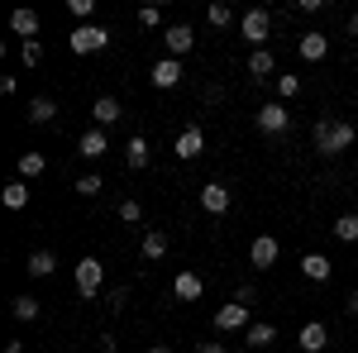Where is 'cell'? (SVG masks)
<instances>
[{
    "mask_svg": "<svg viewBox=\"0 0 358 353\" xmlns=\"http://www.w3.org/2000/svg\"><path fill=\"white\" fill-rule=\"evenodd\" d=\"M354 124L349 120H320L315 124V153H325V158H334V153H344V148H354Z\"/></svg>",
    "mask_w": 358,
    "mask_h": 353,
    "instance_id": "obj_1",
    "label": "cell"
},
{
    "mask_svg": "<svg viewBox=\"0 0 358 353\" xmlns=\"http://www.w3.org/2000/svg\"><path fill=\"white\" fill-rule=\"evenodd\" d=\"M67 48L72 53H101V48H110V29L106 24H77L72 34H67Z\"/></svg>",
    "mask_w": 358,
    "mask_h": 353,
    "instance_id": "obj_2",
    "label": "cell"
},
{
    "mask_svg": "<svg viewBox=\"0 0 358 353\" xmlns=\"http://www.w3.org/2000/svg\"><path fill=\"white\" fill-rule=\"evenodd\" d=\"M101 287H106V263L96 253H86L82 263H77V291L91 301V296H101Z\"/></svg>",
    "mask_w": 358,
    "mask_h": 353,
    "instance_id": "obj_3",
    "label": "cell"
},
{
    "mask_svg": "<svg viewBox=\"0 0 358 353\" xmlns=\"http://www.w3.org/2000/svg\"><path fill=\"white\" fill-rule=\"evenodd\" d=\"M253 124H258V134L277 138V134H287L292 115H287V106H282V101H263V106H258V115H253Z\"/></svg>",
    "mask_w": 358,
    "mask_h": 353,
    "instance_id": "obj_4",
    "label": "cell"
},
{
    "mask_svg": "<svg viewBox=\"0 0 358 353\" xmlns=\"http://www.w3.org/2000/svg\"><path fill=\"white\" fill-rule=\"evenodd\" d=\"M163 48H167V57H177V62H182V57L196 48V29L192 24H167L163 29Z\"/></svg>",
    "mask_w": 358,
    "mask_h": 353,
    "instance_id": "obj_5",
    "label": "cell"
},
{
    "mask_svg": "<svg viewBox=\"0 0 358 353\" xmlns=\"http://www.w3.org/2000/svg\"><path fill=\"white\" fill-rule=\"evenodd\" d=\"M239 34H244L253 48H263L268 34H273V15H268V10H248L244 20H239Z\"/></svg>",
    "mask_w": 358,
    "mask_h": 353,
    "instance_id": "obj_6",
    "label": "cell"
},
{
    "mask_svg": "<svg viewBox=\"0 0 358 353\" xmlns=\"http://www.w3.org/2000/svg\"><path fill=\"white\" fill-rule=\"evenodd\" d=\"M172 148H177V158H182V163L201 158V153H206V129H201V124H182V134L172 138Z\"/></svg>",
    "mask_w": 358,
    "mask_h": 353,
    "instance_id": "obj_7",
    "label": "cell"
},
{
    "mask_svg": "<svg viewBox=\"0 0 358 353\" xmlns=\"http://www.w3.org/2000/svg\"><path fill=\"white\" fill-rule=\"evenodd\" d=\"M277 258H282V244H277L273 234H258L253 244H248V263L258 272H268V268H277Z\"/></svg>",
    "mask_w": 358,
    "mask_h": 353,
    "instance_id": "obj_8",
    "label": "cell"
},
{
    "mask_svg": "<svg viewBox=\"0 0 358 353\" xmlns=\"http://www.w3.org/2000/svg\"><path fill=\"white\" fill-rule=\"evenodd\" d=\"M248 325H253V315H248V305H239V301L215 310V329H220V334H244Z\"/></svg>",
    "mask_w": 358,
    "mask_h": 353,
    "instance_id": "obj_9",
    "label": "cell"
},
{
    "mask_svg": "<svg viewBox=\"0 0 358 353\" xmlns=\"http://www.w3.org/2000/svg\"><path fill=\"white\" fill-rule=\"evenodd\" d=\"M172 296H177V301H201V296H206V277L192 272V268H182L177 277H172Z\"/></svg>",
    "mask_w": 358,
    "mask_h": 353,
    "instance_id": "obj_10",
    "label": "cell"
},
{
    "mask_svg": "<svg viewBox=\"0 0 358 353\" xmlns=\"http://www.w3.org/2000/svg\"><path fill=\"white\" fill-rule=\"evenodd\" d=\"M148 82L158 86V91L182 86V62H177V57H158V62H153V72H148Z\"/></svg>",
    "mask_w": 358,
    "mask_h": 353,
    "instance_id": "obj_11",
    "label": "cell"
},
{
    "mask_svg": "<svg viewBox=\"0 0 358 353\" xmlns=\"http://www.w3.org/2000/svg\"><path fill=\"white\" fill-rule=\"evenodd\" d=\"M229 201H234V196H229L224 182H206V187H201V210H206V215H224Z\"/></svg>",
    "mask_w": 358,
    "mask_h": 353,
    "instance_id": "obj_12",
    "label": "cell"
},
{
    "mask_svg": "<svg viewBox=\"0 0 358 353\" xmlns=\"http://www.w3.org/2000/svg\"><path fill=\"white\" fill-rule=\"evenodd\" d=\"M91 120H96V129H110V124H120V120H124V106H120L115 96H96Z\"/></svg>",
    "mask_w": 358,
    "mask_h": 353,
    "instance_id": "obj_13",
    "label": "cell"
},
{
    "mask_svg": "<svg viewBox=\"0 0 358 353\" xmlns=\"http://www.w3.org/2000/svg\"><path fill=\"white\" fill-rule=\"evenodd\" d=\"M296 344H301V353H325L330 349V329L320 325V320H310V325H301Z\"/></svg>",
    "mask_w": 358,
    "mask_h": 353,
    "instance_id": "obj_14",
    "label": "cell"
},
{
    "mask_svg": "<svg viewBox=\"0 0 358 353\" xmlns=\"http://www.w3.org/2000/svg\"><path fill=\"white\" fill-rule=\"evenodd\" d=\"M296 53H301L306 62H320V57L330 53V38H325L320 29H306L301 38H296Z\"/></svg>",
    "mask_w": 358,
    "mask_h": 353,
    "instance_id": "obj_15",
    "label": "cell"
},
{
    "mask_svg": "<svg viewBox=\"0 0 358 353\" xmlns=\"http://www.w3.org/2000/svg\"><path fill=\"white\" fill-rule=\"evenodd\" d=\"M77 153H82L86 163H96V158H106V153H110V143H106V129H86V134L77 138Z\"/></svg>",
    "mask_w": 358,
    "mask_h": 353,
    "instance_id": "obj_16",
    "label": "cell"
},
{
    "mask_svg": "<svg viewBox=\"0 0 358 353\" xmlns=\"http://www.w3.org/2000/svg\"><path fill=\"white\" fill-rule=\"evenodd\" d=\"M138 258H143V263H158V258H167V234H163V229H143Z\"/></svg>",
    "mask_w": 358,
    "mask_h": 353,
    "instance_id": "obj_17",
    "label": "cell"
},
{
    "mask_svg": "<svg viewBox=\"0 0 358 353\" xmlns=\"http://www.w3.org/2000/svg\"><path fill=\"white\" fill-rule=\"evenodd\" d=\"M330 272H334V263L325 258V253H306L301 258V277L306 282H330Z\"/></svg>",
    "mask_w": 358,
    "mask_h": 353,
    "instance_id": "obj_18",
    "label": "cell"
},
{
    "mask_svg": "<svg viewBox=\"0 0 358 353\" xmlns=\"http://www.w3.org/2000/svg\"><path fill=\"white\" fill-rule=\"evenodd\" d=\"M10 29H15V38L34 43V38H38V15H34V10H15V15H10Z\"/></svg>",
    "mask_w": 358,
    "mask_h": 353,
    "instance_id": "obj_19",
    "label": "cell"
},
{
    "mask_svg": "<svg viewBox=\"0 0 358 353\" xmlns=\"http://www.w3.org/2000/svg\"><path fill=\"white\" fill-rule=\"evenodd\" d=\"M148 158H153V148H148V138H143V134H134L129 143H124V167H134V172H138V167H148Z\"/></svg>",
    "mask_w": 358,
    "mask_h": 353,
    "instance_id": "obj_20",
    "label": "cell"
},
{
    "mask_svg": "<svg viewBox=\"0 0 358 353\" xmlns=\"http://www.w3.org/2000/svg\"><path fill=\"white\" fill-rule=\"evenodd\" d=\"M273 72H277V57L268 53V48H253V53H248V77H258V82H268Z\"/></svg>",
    "mask_w": 358,
    "mask_h": 353,
    "instance_id": "obj_21",
    "label": "cell"
},
{
    "mask_svg": "<svg viewBox=\"0 0 358 353\" xmlns=\"http://www.w3.org/2000/svg\"><path fill=\"white\" fill-rule=\"evenodd\" d=\"M53 115H57L53 96H34V101H29V110H24L29 124H53Z\"/></svg>",
    "mask_w": 358,
    "mask_h": 353,
    "instance_id": "obj_22",
    "label": "cell"
},
{
    "mask_svg": "<svg viewBox=\"0 0 358 353\" xmlns=\"http://www.w3.org/2000/svg\"><path fill=\"white\" fill-rule=\"evenodd\" d=\"M273 339H277V325H268V320H253L244 329V344H253V349H268Z\"/></svg>",
    "mask_w": 358,
    "mask_h": 353,
    "instance_id": "obj_23",
    "label": "cell"
},
{
    "mask_svg": "<svg viewBox=\"0 0 358 353\" xmlns=\"http://www.w3.org/2000/svg\"><path fill=\"white\" fill-rule=\"evenodd\" d=\"M20 182H34V177H43V172H48V158H43V153H20Z\"/></svg>",
    "mask_w": 358,
    "mask_h": 353,
    "instance_id": "obj_24",
    "label": "cell"
},
{
    "mask_svg": "<svg viewBox=\"0 0 358 353\" xmlns=\"http://www.w3.org/2000/svg\"><path fill=\"white\" fill-rule=\"evenodd\" d=\"M53 272H57V258L48 248H34L29 253V277H53Z\"/></svg>",
    "mask_w": 358,
    "mask_h": 353,
    "instance_id": "obj_25",
    "label": "cell"
},
{
    "mask_svg": "<svg viewBox=\"0 0 358 353\" xmlns=\"http://www.w3.org/2000/svg\"><path fill=\"white\" fill-rule=\"evenodd\" d=\"M38 310H43V305H38L34 296H15V301H10V315H15L20 325H34V320H38Z\"/></svg>",
    "mask_w": 358,
    "mask_h": 353,
    "instance_id": "obj_26",
    "label": "cell"
},
{
    "mask_svg": "<svg viewBox=\"0 0 358 353\" xmlns=\"http://www.w3.org/2000/svg\"><path fill=\"white\" fill-rule=\"evenodd\" d=\"M0 201H5L10 210H24V206H29V182H20V177H15L10 187L0 191Z\"/></svg>",
    "mask_w": 358,
    "mask_h": 353,
    "instance_id": "obj_27",
    "label": "cell"
},
{
    "mask_svg": "<svg viewBox=\"0 0 358 353\" xmlns=\"http://www.w3.org/2000/svg\"><path fill=\"white\" fill-rule=\"evenodd\" d=\"M334 239H339V244H358V215H339L334 219Z\"/></svg>",
    "mask_w": 358,
    "mask_h": 353,
    "instance_id": "obj_28",
    "label": "cell"
},
{
    "mask_svg": "<svg viewBox=\"0 0 358 353\" xmlns=\"http://www.w3.org/2000/svg\"><path fill=\"white\" fill-rule=\"evenodd\" d=\"M273 91H277V101L287 106V101H296V96H301V77H277Z\"/></svg>",
    "mask_w": 358,
    "mask_h": 353,
    "instance_id": "obj_29",
    "label": "cell"
},
{
    "mask_svg": "<svg viewBox=\"0 0 358 353\" xmlns=\"http://www.w3.org/2000/svg\"><path fill=\"white\" fill-rule=\"evenodd\" d=\"M206 20H210V24H215V29H229V24H234V10L215 0V5H206Z\"/></svg>",
    "mask_w": 358,
    "mask_h": 353,
    "instance_id": "obj_30",
    "label": "cell"
},
{
    "mask_svg": "<svg viewBox=\"0 0 358 353\" xmlns=\"http://www.w3.org/2000/svg\"><path fill=\"white\" fill-rule=\"evenodd\" d=\"M115 215L124 219V224H138V219H143V206H138L134 196H124V201H120V206H115Z\"/></svg>",
    "mask_w": 358,
    "mask_h": 353,
    "instance_id": "obj_31",
    "label": "cell"
},
{
    "mask_svg": "<svg viewBox=\"0 0 358 353\" xmlns=\"http://www.w3.org/2000/svg\"><path fill=\"white\" fill-rule=\"evenodd\" d=\"M101 191H106V182H101L96 172H86V177H77V196H86V201H91V196H101Z\"/></svg>",
    "mask_w": 358,
    "mask_h": 353,
    "instance_id": "obj_32",
    "label": "cell"
},
{
    "mask_svg": "<svg viewBox=\"0 0 358 353\" xmlns=\"http://www.w3.org/2000/svg\"><path fill=\"white\" fill-rule=\"evenodd\" d=\"M20 62H24V67H38V62H43V43H38V38H34V43H20Z\"/></svg>",
    "mask_w": 358,
    "mask_h": 353,
    "instance_id": "obj_33",
    "label": "cell"
},
{
    "mask_svg": "<svg viewBox=\"0 0 358 353\" xmlns=\"http://www.w3.org/2000/svg\"><path fill=\"white\" fill-rule=\"evenodd\" d=\"M138 29H163V10L158 5H143L138 10Z\"/></svg>",
    "mask_w": 358,
    "mask_h": 353,
    "instance_id": "obj_34",
    "label": "cell"
},
{
    "mask_svg": "<svg viewBox=\"0 0 358 353\" xmlns=\"http://www.w3.org/2000/svg\"><path fill=\"white\" fill-rule=\"evenodd\" d=\"M67 10H72L82 24H91V15H96V0H67Z\"/></svg>",
    "mask_w": 358,
    "mask_h": 353,
    "instance_id": "obj_35",
    "label": "cell"
},
{
    "mask_svg": "<svg viewBox=\"0 0 358 353\" xmlns=\"http://www.w3.org/2000/svg\"><path fill=\"white\" fill-rule=\"evenodd\" d=\"M106 301H110V310H124V301H129V291H124V287H115V291H110Z\"/></svg>",
    "mask_w": 358,
    "mask_h": 353,
    "instance_id": "obj_36",
    "label": "cell"
},
{
    "mask_svg": "<svg viewBox=\"0 0 358 353\" xmlns=\"http://www.w3.org/2000/svg\"><path fill=\"white\" fill-rule=\"evenodd\" d=\"M296 10H301V15H320V10H325V0H296Z\"/></svg>",
    "mask_w": 358,
    "mask_h": 353,
    "instance_id": "obj_37",
    "label": "cell"
},
{
    "mask_svg": "<svg viewBox=\"0 0 358 353\" xmlns=\"http://www.w3.org/2000/svg\"><path fill=\"white\" fill-rule=\"evenodd\" d=\"M253 296H258V291H253L248 282H244V287H239V291H234V301H239V305H253Z\"/></svg>",
    "mask_w": 358,
    "mask_h": 353,
    "instance_id": "obj_38",
    "label": "cell"
},
{
    "mask_svg": "<svg viewBox=\"0 0 358 353\" xmlns=\"http://www.w3.org/2000/svg\"><path fill=\"white\" fill-rule=\"evenodd\" d=\"M344 310H349V315L358 320V291H349V305H344Z\"/></svg>",
    "mask_w": 358,
    "mask_h": 353,
    "instance_id": "obj_39",
    "label": "cell"
},
{
    "mask_svg": "<svg viewBox=\"0 0 358 353\" xmlns=\"http://www.w3.org/2000/svg\"><path fill=\"white\" fill-rule=\"evenodd\" d=\"M196 353H224V344H196Z\"/></svg>",
    "mask_w": 358,
    "mask_h": 353,
    "instance_id": "obj_40",
    "label": "cell"
},
{
    "mask_svg": "<svg viewBox=\"0 0 358 353\" xmlns=\"http://www.w3.org/2000/svg\"><path fill=\"white\" fill-rule=\"evenodd\" d=\"M5 353H24V344L20 339H5Z\"/></svg>",
    "mask_w": 358,
    "mask_h": 353,
    "instance_id": "obj_41",
    "label": "cell"
},
{
    "mask_svg": "<svg viewBox=\"0 0 358 353\" xmlns=\"http://www.w3.org/2000/svg\"><path fill=\"white\" fill-rule=\"evenodd\" d=\"M349 38H358V15H349Z\"/></svg>",
    "mask_w": 358,
    "mask_h": 353,
    "instance_id": "obj_42",
    "label": "cell"
},
{
    "mask_svg": "<svg viewBox=\"0 0 358 353\" xmlns=\"http://www.w3.org/2000/svg\"><path fill=\"white\" fill-rule=\"evenodd\" d=\"M148 353H172V349H167V344H153V349H148Z\"/></svg>",
    "mask_w": 358,
    "mask_h": 353,
    "instance_id": "obj_43",
    "label": "cell"
}]
</instances>
